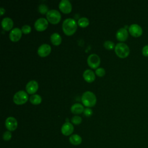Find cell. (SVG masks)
I'll use <instances>...</instances> for the list:
<instances>
[{"instance_id":"cell-1","label":"cell","mask_w":148,"mask_h":148,"mask_svg":"<svg viewBox=\"0 0 148 148\" xmlns=\"http://www.w3.org/2000/svg\"><path fill=\"white\" fill-rule=\"evenodd\" d=\"M62 27L64 32L66 35H71L76 31L77 23L73 18H68L64 20Z\"/></svg>"},{"instance_id":"cell-2","label":"cell","mask_w":148,"mask_h":148,"mask_svg":"<svg viewBox=\"0 0 148 148\" xmlns=\"http://www.w3.org/2000/svg\"><path fill=\"white\" fill-rule=\"evenodd\" d=\"M81 100L84 106H87V108L92 107L96 103L97 98L95 95L92 92L87 91L82 94Z\"/></svg>"},{"instance_id":"cell-3","label":"cell","mask_w":148,"mask_h":148,"mask_svg":"<svg viewBox=\"0 0 148 148\" xmlns=\"http://www.w3.org/2000/svg\"><path fill=\"white\" fill-rule=\"evenodd\" d=\"M114 51L118 57L124 58L129 55L130 48L125 43L120 42L115 46Z\"/></svg>"},{"instance_id":"cell-4","label":"cell","mask_w":148,"mask_h":148,"mask_svg":"<svg viewBox=\"0 0 148 148\" xmlns=\"http://www.w3.org/2000/svg\"><path fill=\"white\" fill-rule=\"evenodd\" d=\"M61 14L55 9H51L46 13V18L47 20L51 24H56L59 23L61 20Z\"/></svg>"},{"instance_id":"cell-5","label":"cell","mask_w":148,"mask_h":148,"mask_svg":"<svg viewBox=\"0 0 148 148\" xmlns=\"http://www.w3.org/2000/svg\"><path fill=\"white\" fill-rule=\"evenodd\" d=\"M28 94L24 91L20 90L15 93L13 96V101L17 105L25 103L28 100Z\"/></svg>"},{"instance_id":"cell-6","label":"cell","mask_w":148,"mask_h":148,"mask_svg":"<svg viewBox=\"0 0 148 148\" xmlns=\"http://www.w3.org/2000/svg\"><path fill=\"white\" fill-rule=\"evenodd\" d=\"M88 65L93 69H96L100 64V58L96 54H91L87 58Z\"/></svg>"},{"instance_id":"cell-7","label":"cell","mask_w":148,"mask_h":148,"mask_svg":"<svg viewBox=\"0 0 148 148\" xmlns=\"http://www.w3.org/2000/svg\"><path fill=\"white\" fill-rule=\"evenodd\" d=\"M130 34L134 37H139L143 32L142 28L140 25L136 24H132L128 27Z\"/></svg>"},{"instance_id":"cell-8","label":"cell","mask_w":148,"mask_h":148,"mask_svg":"<svg viewBox=\"0 0 148 148\" xmlns=\"http://www.w3.org/2000/svg\"><path fill=\"white\" fill-rule=\"evenodd\" d=\"M47 26L48 21L46 18L43 17H40L37 19L34 24V27L35 29L38 31H44L47 28Z\"/></svg>"},{"instance_id":"cell-9","label":"cell","mask_w":148,"mask_h":148,"mask_svg":"<svg viewBox=\"0 0 148 148\" xmlns=\"http://www.w3.org/2000/svg\"><path fill=\"white\" fill-rule=\"evenodd\" d=\"M5 126L8 131H14L17 127V121L13 117H8L5 120Z\"/></svg>"},{"instance_id":"cell-10","label":"cell","mask_w":148,"mask_h":148,"mask_svg":"<svg viewBox=\"0 0 148 148\" xmlns=\"http://www.w3.org/2000/svg\"><path fill=\"white\" fill-rule=\"evenodd\" d=\"M51 46L46 43L41 45L38 49V54L42 57L48 56L51 52Z\"/></svg>"},{"instance_id":"cell-11","label":"cell","mask_w":148,"mask_h":148,"mask_svg":"<svg viewBox=\"0 0 148 148\" xmlns=\"http://www.w3.org/2000/svg\"><path fill=\"white\" fill-rule=\"evenodd\" d=\"M58 6L60 9L64 13H69L72 10V5L68 0H61Z\"/></svg>"},{"instance_id":"cell-12","label":"cell","mask_w":148,"mask_h":148,"mask_svg":"<svg viewBox=\"0 0 148 148\" xmlns=\"http://www.w3.org/2000/svg\"><path fill=\"white\" fill-rule=\"evenodd\" d=\"M21 29H19L18 28H14L9 33V38L12 41L17 42L21 38Z\"/></svg>"},{"instance_id":"cell-13","label":"cell","mask_w":148,"mask_h":148,"mask_svg":"<svg viewBox=\"0 0 148 148\" xmlns=\"http://www.w3.org/2000/svg\"><path fill=\"white\" fill-rule=\"evenodd\" d=\"M74 130L73 125L69 122L65 123L61 127V132L65 136H68L72 134Z\"/></svg>"},{"instance_id":"cell-14","label":"cell","mask_w":148,"mask_h":148,"mask_svg":"<svg viewBox=\"0 0 148 148\" xmlns=\"http://www.w3.org/2000/svg\"><path fill=\"white\" fill-rule=\"evenodd\" d=\"M116 38L118 40L123 42L127 40L128 36V32L127 29L124 28H120L119 29L116 34Z\"/></svg>"},{"instance_id":"cell-15","label":"cell","mask_w":148,"mask_h":148,"mask_svg":"<svg viewBox=\"0 0 148 148\" xmlns=\"http://www.w3.org/2000/svg\"><path fill=\"white\" fill-rule=\"evenodd\" d=\"M25 88L28 93L34 94L38 89V84L35 80H31L27 83Z\"/></svg>"},{"instance_id":"cell-16","label":"cell","mask_w":148,"mask_h":148,"mask_svg":"<svg viewBox=\"0 0 148 148\" xmlns=\"http://www.w3.org/2000/svg\"><path fill=\"white\" fill-rule=\"evenodd\" d=\"M1 25L3 29L9 31L12 28L13 26V21L10 17H5L1 21Z\"/></svg>"},{"instance_id":"cell-17","label":"cell","mask_w":148,"mask_h":148,"mask_svg":"<svg viewBox=\"0 0 148 148\" xmlns=\"http://www.w3.org/2000/svg\"><path fill=\"white\" fill-rule=\"evenodd\" d=\"M83 76L84 79V80L88 82L91 83L93 82L95 79V76L94 73V72L91 69H86L84 71Z\"/></svg>"},{"instance_id":"cell-18","label":"cell","mask_w":148,"mask_h":148,"mask_svg":"<svg viewBox=\"0 0 148 148\" xmlns=\"http://www.w3.org/2000/svg\"><path fill=\"white\" fill-rule=\"evenodd\" d=\"M84 109L83 106L79 103H74L72 105L71 108V110L73 114H80L83 112Z\"/></svg>"},{"instance_id":"cell-19","label":"cell","mask_w":148,"mask_h":148,"mask_svg":"<svg viewBox=\"0 0 148 148\" xmlns=\"http://www.w3.org/2000/svg\"><path fill=\"white\" fill-rule=\"evenodd\" d=\"M69 140L70 143L73 145L77 146L81 144L82 142V139L80 135L77 134H73L69 137Z\"/></svg>"},{"instance_id":"cell-20","label":"cell","mask_w":148,"mask_h":148,"mask_svg":"<svg viewBox=\"0 0 148 148\" xmlns=\"http://www.w3.org/2000/svg\"><path fill=\"white\" fill-rule=\"evenodd\" d=\"M50 40L51 43L56 46H58L61 43V37L59 34L56 32L51 35Z\"/></svg>"},{"instance_id":"cell-21","label":"cell","mask_w":148,"mask_h":148,"mask_svg":"<svg viewBox=\"0 0 148 148\" xmlns=\"http://www.w3.org/2000/svg\"><path fill=\"white\" fill-rule=\"evenodd\" d=\"M29 101L34 105L39 104L42 101V97L38 94H34L29 98Z\"/></svg>"},{"instance_id":"cell-22","label":"cell","mask_w":148,"mask_h":148,"mask_svg":"<svg viewBox=\"0 0 148 148\" xmlns=\"http://www.w3.org/2000/svg\"><path fill=\"white\" fill-rule=\"evenodd\" d=\"M77 24L80 27L84 28L89 24V20L87 17H83L78 20Z\"/></svg>"},{"instance_id":"cell-23","label":"cell","mask_w":148,"mask_h":148,"mask_svg":"<svg viewBox=\"0 0 148 148\" xmlns=\"http://www.w3.org/2000/svg\"><path fill=\"white\" fill-rule=\"evenodd\" d=\"M103 46L108 50H112L115 47L114 43L110 40H106L103 43Z\"/></svg>"},{"instance_id":"cell-24","label":"cell","mask_w":148,"mask_h":148,"mask_svg":"<svg viewBox=\"0 0 148 148\" xmlns=\"http://www.w3.org/2000/svg\"><path fill=\"white\" fill-rule=\"evenodd\" d=\"M38 10L42 14H45L46 13H47L49 11L47 6L45 4H44V3L40 4L38 6Z\"/></svg>"},{"instance_id":"cell-25","label":"cell","mask_w":148,"mask_h":148,"mask_svg":"<svg viewBox=\"0 0 148 148\" xmlns=\"http://www.w3.org/2000/svg\"><path fill=\"white\" fill-rule=\"evenodd\" d=\"M82 121V119L81 118V117L79 116H74L73 117H72V118L71 119V121L73 124H75V125H79L81 123Z\"/></svg>"},{"instance_id":"cell-26","label":"cell","mask_w":148,"mask_h":148,"mask_svg":"<svg viewBox=\"0 0 148 148\" xmlns=\"http://www.w3.org/2000/svg\"><path fill=\"white\" fill-rule=\"evenodd\" d=\"M12 138V133L9 131H5L3 134V139L5 141H8Z\"/></svg>"},{"instance_id":"cell-27","label":"cell","mask_w":148,"mask_h":148,"mask_svg":"<svg viewBox=\"0 0 148 148\" xmlns=\"http://www.w3.org/2000/svg\"><path fill=\"white\" fill-rule=\"evenodd\" d=\"M21 31L24 34H29L31 31V28L28 25H24L21 27Z\"/></svg>"},{"instance_id":"cell-28","label":"cell","mask_w":148,"mask_h":148,"mask_svg":"<svg viewBox=\"0 0 148 148\" xmlns=\"http://www.w3.org/2000/svg\"><path fill=\"white\" fill-rule=\"evenodd\" d=\"M95 73L98 76H103L105 74V71L103 68H98L97 69H95Z\"/></svg>"},{"instance_id":"cell-29","label":"cell","mask_w":148,"mask_h":148,"mask_svg":"<svg viewBox=\"0 0 148 148\" xmlns=\"http://www.w3.org/2000/svg\"><path fill=\"white\" fill-rule=\"evenodd\" d=\"M83 113L86 116L89 117V116H91V114H92V110L89 108H86L84 109Z\"/></svg>"},{"instance_id":"cell-30","label":"cell","mask_w":148,"mask_h":148,"mask_svg":"<svg viewBox=\"0 0 148 148\" xmlns=\"http://www.w3.org/2000/svg\"><path fill=\"white\" fill-rule=\"evenodd\" d=\"M142 52L144 56L148 57V45L143 46V47L142 48Z\"/></svg>"},{"instance_id":"cell-31","label":"cell","mask_w":148,"mask_h":148,"mask_svg":"<svg viewBox=\"0 0 148 148\" xmlns=\"http://www.w3.org/2000/svg\"><path fill=\"white\" fill-rule=\"evenodd\" d=\"M5 12V10L3 8H0V13H1V15H3V14Z\"/></svg>"}]
</instances>
